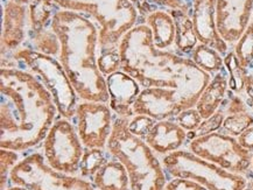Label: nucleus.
Listing matches in <instances>:
<instances>
[{"instance_id":"obj_1","label":"nucleus","mask_w":253,"mask_h":190,"mask_svg":"<svg viewBox=\"0 0 253 190\" xmlns=\"http://www.w3.org/2000/svg\"><path fill=\"white\" fill-rule=\"evenodd\" d=\"M57 115L53 96L37 76L20 68H1L0 147L20 153L39 146Z\"/></svg>"},{"instance_id":"obj_2","label":"nucleus","mask_w":253,"mask_h":190,"mask_svg":"<svg viewBox=\"0 0 253 190\" xmlns=\"http://www.w3.org/2000/svg\"><path fill=\"white\" fill-rule=\"evenodd\" d=\"M121 70L137 79L142 89L175 90L188 109L195 108L211 75L200 69L191 59L158 49L148 26L129 30L119 42Z\"/></svg>"},{"instance_id":"obj_3","label":"nucleus","mask_w":253,"mask_h":190,"mask_svg":"<svg viewBox=\"0 0 253 190\" xmlns=\"http://www.w3.org/2000/svg\"><path fill=\"white\" fill-rule=\"evenodd\" d=\"M51 30L61 43L60 62L80 101L109 104L106 79L96 59L99 33L95 25L80 13L66 9L53 15Z\"/></svg>"},{"instance_id":"obj_4","label":"nucleus","mask_w":253,"mask_h":190,"mask_svg":"<svg viewBox=\"0 0 253 190\" xmlns=\"http://www.w3.org/2000/svg\"><path fill=\"white\" fill-rule=\"evenodd\" d=\"M129 118L115 117L106 151L127 170L131 190H165L167 172L146 141L128 130Z\"/></svg>"},{"instance_id":"obj_5","label":"nucleus","mask_w":253,"mask_h":190,"mask_svg":"<svg viewBox=\"0 0 253 190\" xmlns=\"http://www.w3.org/2000/svg\"><path fill=\"white\" fill-rule=\"evenodd\" d=\"M68 11L85 12L98 21L100 51L118 48L122 38L132 30L138 11L129 0H54Z\"/></svg>"},{"instance_id":"obj_6","label":"nucleus","mask_w":253,"mask_h":190,"mask_svg":"<svg viewBox=\"0 0 253 190\" xmlns=\"http://www.w3.org/2000/svg\"><path fill=\"white\" fill-rule=\"evenodd\" d=\"M161 162L171 178L194 180L208 190H243L249 183L244 175L228 172L190 151L178 150L162 157Z\"/></svg>"},{"instance_id":"obj_7","label":"nucleus","mask_w":253,"mask_h":190,"mask_svg":"<svg viewBox=\"0 0 253 190\" xmlns=\"http://www.w3.org/2000/svg\"><path fill=\"white\" fill-rule=\"evenodd\" d=\"M13 57L18 62L24 63L25 67L29 69V73L37 76L51 93L58 115L66 119H73L80 98L62 64L53 59V56L44 55L27 48L18 50Z\"/></svg>"},{"instance_id":"obj_8","label":"nucleus","mask_w":253,"mask_h":190,"mask_svg":"<svg viewBox=\"0 0 253 190\" xmlns=\"http://www.w3.org/2000/svg\"><path fill=\"white\" fill-rule=\"evenodd\" d=\"M11 185L31 190H99L92 181L50 168L43 154L32 153L20 160L9 174Z\"/></svg>"},{"instance_id":"obj_9","label":"nucleus","mask_w":253,"mask_h":190,"mask_svg":"<svg viewBox=\"0 0 253 190\" xmlns=\"http://www.w3.org/2000/svg\"><path fill=\"white\" fill-rule=\"evenodd\" d=\"M84 150L75 124L58 115L42 143L47 165L57 172L76 175L80 173Z\"/></svg>"},{"instance_id":"obj_10","label":"nucleus","mask_w":253,"mask_h":190,"mask_svg":"<svg viewBox=\"0 0 253 190\" xmlns=\"http://www.w3.org/2000/svg\"><path fill=\"white\" fill-rule=\"evenodd\" d=\"M191 153L235 174L249 173L252 168V152L246 150L232 135L213 132L189 140Z\"/></svg>"},{"instance_id":"obj_11","label":"nucleus","mask_w":253,"mask_h":190,"mask_svg":"<svg viewBox=\"0 0 253 190\" xmlns=\"http://www.w3.org/2000/svg\"><path fill=\"white\" fill-rule=\"evenodd\" d=\"M115 117L106 103L81 101L73 119L84 147L106 150Z\"/></svg>"},{"instance_id":"obj_12","label":"nucleus","mask_w":253,"mask_h":190,"mask_svg":"<svg viewBox=\"0 0 253 190\" xmlns=\"http://www.w3.org/2000/svg\"><path fill=\"white\" fill-rule=\"evenodd\" d=\"M253 8V0H216V25L226 43H236L244 33Z\"/></svg>"},{"instance_id":"obj_13","label":"nucleus","mask_w":253,"mask_h":190,"mask_svg":"<svg viewBox=\"0 0 253 190\" xmlns=\"http://www.w3.org/2000/svg\"><path fill=\"white\" fill-rule=\"evenodd\" d=\"M106 88L109 92V106L116 117H134L133 106L141 92V85L128 74L118 72L106 76Z\"/></svg>"},{"instance_id":"obj_14","label":"nucleus","mask_w":253,"mask_h":190,"mask_svg":"<svg viewBox=\"0 0 253 190\" xmlns=\"http://www.w3.org/2000/svg\"><path fill=\"white\" fill-rule=\"evenodd\" d=\"M191 19L201 43L212 47L220 54L228 51V44L217 31L216 0H194Z\"/></svg>"},{"instance_id":"obj_15","label":"nucleus","mask_w":253,"mask_h":190,"mask_svg":"<svg viewBox=\"0 0 253 190\" xmlns=\"http://www.w3.org/2000/svg\"><path fill=\"white\" fill-rule=\"evenodd\" d=\"M146 144L159 155L166 156L168 154L182 150L188 140V132L173 119L158 120L144 138Z\"/></svg>"},{"instance_id":"obj_16","label":"nucleus","mask_w":253,"mask_h":190,"mask_svg":"<svg viewBox=\"0 0 253 190\" xmlns=\"http://www.w3.org/2000/svg\"><path fill=\"white\" fill-rule=\"evenodd\" d=\"M28 12L25 5L7 1L4 11V32H2V51L14 50L24 42L26 26L28 24Z\"/></svg>"},{"instance_id":"obj_17","label":"nucleus","mask_w":253,"mask_h":190,"mask_svg":"<svg viewBox=\"0 0 253 190\" xmlns=\"http://www.w3.org/2000/svg\"><path fill=\"white\" fill-rule=\"evenodd\" d=\"M229 92V75L224 68L211 77V80L207 88L201 93L195 108L203 119L211 117L219 110L220 106L228 97Z\"/></svg>"},{"instance_id":"obj_18","label":"nucleus","mask_w":253,"mask_h":190,"mask_svg":"<svg viewBox=\"0 0 253 190\" xmlns=\"http://www.w3.org/2000/svg\"><path fill=\"white\" fill-rule=\"evenodd\" d=\"M91 181L99 190H131L127 170L121 161L110 155Z\"/></svg>"},{"instance_id":"obj_19","label":"nucleus","mask_w":253,"mask_h":190,"mask_svg":"<svg viewBox=\"0 0 253 190\" xmlns=\"http://www.w3.org/2000/svg\"><path fill=\"white\" fill-rule=\"evenodd\" d=\"M170 15L175 24V47L180 53H193L200 42L193 19L180 9H170Z\"/></svg>"},{"instance_id":"obj_20","label":"nucleus","mask_w":253,"mask_h":190,"mask_svg":"<svg viewBox=\"0 0 253 190\" xmlns=\"http://www.w3.org/2000/svg\"><path fill=\"white\" fill-rule=\"evenodd\" d=\"M148 27L152 31L153 43L158 49H166L175 42V24L170 13L154 11L147 15Z\"/></svg>"},{"instance_id":"obj_21","label":"nucleus","mask_w":253,"mask_h":190,"mask_svg":"<svg viewBox=\"0 0 253 190\" xmlns=\"http://www.w3.org/2000/svg\"><path fill=\"white\" fill-rule=\"evenodd\" d=\"M191 61L196 64L200 69L215 76L217 73L224 69V59H222L220 53H218L212 47L200 43L195 47L191 53Z\"/></svg>"},{"instance_id":"obj_22","label":"nucleus","mask_w":253,"mask_h":190,"mask_svg":"<svg viewBox=\"0 0 253 190\" xmlns=\"http://www.w3.org/2000/svg\"><path fill=\"white\" fill-rule=\"evenodd\" d=\"M224 67L229 75V91L242 95L245 91L248 69H245L236 56L235 51H230L224 57Z\"/></svg>"},{"instance_id":"obj_23","label":"nucleus","mask_w":253,"mask_h":190,"mask_svg":"<svg viewBox=\"0 0 253 190\" xmlns=\"http://www.w3.org/2000/svg\"><path fill=\"white\" fill-rule=\"evenodd\" d=\"M110 154L102 148H85L80 167V175L84 179L91 180L104 163L108 161Z\"/></svg>"},{"instance_id":"obj_24","label":"nucleus","mask_w":253,"mask_h":190,"mask_svg":"<svg viewBox=\"0 0 253 190\" xmlns=\"http://www.w3.org/2000/svg\"><path fill=\"white\" fill-rule=\"evenodd\" d=\"M251 126H253L252 111L238 112V114H225V119L219 132L237 138Z\"/></svg>"},{"instance_id":"obj_25","label":"nucleus","mask_w":253,"mask_h":190,"mask_svg":"<svg viewBox=\"0 0 253 190\" xmlns=\"http://www.w3.org/2000/svg\"><path fill=\"white\" fill-rule=\"evenodd\" d=\"M235 54L245 69L253 62V20L250 24L239 40L236 42Z\"/></svg>"},{"instance_id":"obj_26","label":"nucleus","mask_w":253,"mask_h":190,"mask_svg":"<svg viewBox=\"0 0 253 190\" xmlns=\"http://www.w3.org/2000/svg\"><path fill=\"white\" fill-rule=\"evenodd\" d=\"M225 119V111L224 109L220 106L219 110L213 114L211 117L203 119L202 124L197 128L195 132H188V139L191 140L194 138L203 137V135L213 133V132H218L222 128L223 121Z\"/></svg>"},{"instance_id":"obj_27","label":"nucleus","mask_w":253,"mask_h":190,"mask_svg":"<svg viewBox=\"0 0 253 190\" xmlns=\"http://www.w3.org/2000/svg\"><path fill=\"white\" fill-rule=\"evenodd\" d=\"M20 162L19 152L12 150H0V175H1V190L8 188L7 183L9 180V174L18 163Z\"/></svg>"},{"instance_id":"obj_28","label":"nucleus","mask_w":253,"mask_h":190,"mask_svg":"<svg viewBox=\"0 0 253 190\" xmlns=\"http://www.w3.org/2000/svg\"><path fill=\"white\" fill-rule=\"evenodd\" d=\"M122 59L119 53V47L115 49L100 51L98 57V68L104 76H109L111 74L121 70Z\"/></svg>"},{"instance_id":"obj_29","label":"nucleus","mask_w":253,"mask_h":190,"mask_svg":"<svg viewBox=\"0 0 253 190\" xmlns=\"http://www.w3.org/2000/svg\"><path fill=\"white\" fill-rule=\"evenodd\" d=\"M174 120L187 132H195L202 124L203 118L200 114V112L196 110V108H191L177 114L174 118Z\"/></svg>"},{"instance_id":"obj_30","label":"nucleus","mask_w":253,"mask_h":190,"mask_svg":"<svg viewBox=\"0 0 253 190\" xmlns=\"http://www.w3.org/2000/svg\"><path fill=\"white\" fill-rule=\"evenodd\" d=\"M157 121L158 120L148 117V115L135 114L134 117L129 118L128 130L131 131L133 134L138 135V137H140L144 139L146 135H147L148 132L152 130V127L154 126V124L157 123Z\"/></svg>"},{"instance_id":"obj_31","label":"nucleus","mask_w":253,"mask_h":190,"mask_svg":"<svg viewBox=\"0 0 253 190\" xmlns=\"http://www.w3.org/2000/svg\"><path fill=\"white\" fill-rule=\"evenodd\" d=\"M165 190H208L206 187L190 179L171 178L167 182Z\"/></svg>"},{"instance_id":"obj_32","label":"nucleus","mask_w":253,"mask_h":190,"mask_svg":"<svg viewBox=\"0 0 253 190\" xmlns=\"http://www.w3.org/2000/svg\"><path fill=\"white\" fill-rule=\"evenodd\" d=\"M237 140L243 147L253 153V126L249 127L239 137H237Z\"/></svg>"},{"instance_id":"obj_33","label":"nucleus","mask_w":253,"mask_h":190,"mask_svg":"<svg viewBox=\"0 0 253 190\" xmlns=\"http://www.w3.org/2000/svg\"><path fill=\"white\" fill-rule=\"evenodd\" d=\"M242 95L244 96L245 101L248 102L250 109H251V111L253 112V76H248L245 84V91L244 93H242Z\"/></svg>"},{"instance_id":"obj_34","label":"nucleus","mask_w":253,"mask_h":190,"mask_svg":"<svg viewBox=\"0 0 253 190\" xmlns=\"http://www.w3.org/2000/svg\"><path fill=\"white\" fill-rule=\"evenodd\" d=\"M137 11L142 15H150L152 13L151 4L148 0H129Z\"/></svg>"},{"instance_id":"obj_35","label":"nucleus","mask_w":253,"mask_h":190,"mask_svg":"<svg viewBox=\"0 0 253 190\" xmlns=\"http://www.w3.org/2000/svg\"><path fill=\"white\" fill-rule=\"evenodd\" d=\"M6 190H31V189H28V188H25V187H21V186H14V185H12V186H9L7 189Z\"/></svg>"},{"instance_id":"obj_36","label":"nucleus","mask_w":253,"mask_h":190,"mask_svg":"<svg viewBox=\"0 0 253 190\" xmlns=\"http://www.w3.org/2000/svg\"><path fill=\"white\" fill-rule=\"evenodd\" d=\"M243 190H253V187H252L251 183H248V186H246Z\"/></svg>"},{"instance_id":"obj_37","label":"nucleus","mask_w":253,"mask_h":190,"mask_svg":"<svg viewBox=\"0 0 253 190\" xmlns=\"http://www.w3.org/2000/svg\"><path fill=\"white\" fill-rule=\"evenodd\" d=\"M252 169H253V154H252Z\"/></svg>"},{"instance_id":"obj_38","label":"nucleus","mask_w":253,"mask_h":190,"mask_svg":"<svg viewBox=\"0 0 253 190\" xmlns=\"http://www.w3.org/2000/svg\"><path fill=\"white\" fill-rule=\"evenodd\" d=\"M251 185H252V187H253V181H252V182H251Z\"/></svg>"}]
</instances>
